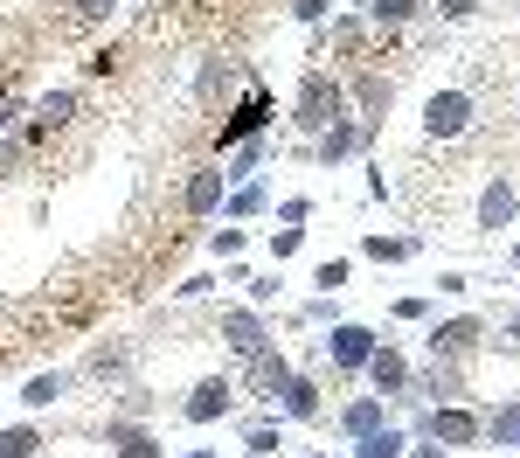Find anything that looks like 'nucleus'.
Segmentation results:
<instances>
[{"instance_id":"f03ea898","label":"nucleus","mask_w":520,"mask_h":458,"mask_svg":"<svg viewBox=\"0 0 520 458\" xmlns=\"http://www.w3.org/2000/svg\"><path fill=\"white\" fill-rule=\"evenodd\" d=\"M382 14H410V0H382Z\"/></svg>"},{"instance_id":"f257e3e1","label":"nucleus","mask_w":520,"mask_h":458,"mask_svg":"<svg viewBox=\"0 0 520 458\" xmlns=\"http://www.w3.org/2000/svg\"><path fill=\"white\" fill-rule=\"evenodd\" d=\"M465 98H458V91H444V98H430V133H458V125H465Z\"/></svg>"}]
</instances>
